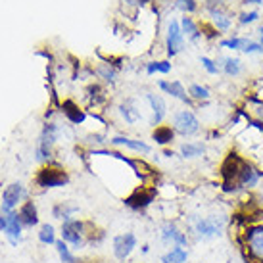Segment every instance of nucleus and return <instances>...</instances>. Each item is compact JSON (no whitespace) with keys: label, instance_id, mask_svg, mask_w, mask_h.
<instances>
[{"label":"nucleus","instance_id":"1","mask_svg":"<svg viewBox=\"0 0 263 263\" xmlns=\"http://www.w3.org/2000/svg\"><path fill=\"white\" fill-rule=\"evenodd\" d=\"M231 225L227 214H207V215H188L186 217V231L188 238L194 240H212L225 233Z\"/></svg>","mask_w":263,"mask_h":263},{"label":"nucleus","instance_id":"2","mask_svg":"<svg viewBox=\"0 0 263 263\" xmlns=\"http://www.w3.org/2000/svg\"><path fill=\"white\" fill-rule=\"evenodd\" d=\"M242 257L252 261L263 259V225H246L240 233L234 234Z\"/></svg>","mask_w":263,"mask_h":263},{"label":"nucleus","instance_id":"3","mask_svg":"<svg viewBox=\"0 0 263 263\" xmlns=\"http://www.w3.org/2000/svg\"><path fill=\"white\" fill-rule=\"evenodd\" d=\"M35 183L40 188H58V186L68 185L69 175L58 166H46L39 169V173L35 177Z\"/></svg>","mask_w":263,"mask_h":263},{"label":"nucleus","instance_id":"4","mask_svg":"<svg viewBox=\"0 0 263 263\" xmlns=\"http://www.w3.org/2000/svg\"><path fill=\"white\" fill-rule=\"evenodd\" d=\"M261 179H263L261 169L246 160V164H244L240 173H238L236 185H234L236 186V192H253L257 188V185L261 183Z\"/></svg>","mask_w":263,"mask_h":263},{"label":"nucleus","instance_id":"5","mask_svg":"<svg viewBox=\"0 0 263 263\" xmlns=\"http://www.w3.org/2000/svg\"><path fill=\"white\" fill-rule=\"evenodd\" d=\"M62 240L71 244L73 248H81L87 242V223L79 219L62 221Z\"/></svg>","mask_w":263,"mask_h":263},{"label":"nucleus","instance_id":"6","mask_svg":"<svg viewBox=\"0 0 263 263\" xmlns=\"http://www.w3.org/2000/svg\"><path fill=\"white\" fill-rule=\"evenodd\" d=\"M173 129L181 137H192L200 131V119L190 110H181L173 116Z\"/></svg>","mask_w":263,"mask_h":263},{"label":"nucleus","instance_id":"7","mask_svg":"<svg viewBox=\"0 0 263 263\" xmlns=\"http://www.w3.org/2000/svg\"><path fill=\"white\" fill-rule=\"evenodd\" d=\"M242 112L244 119L248 123H252L253 127L261 129L263 131V100L255 94H250V96L244 98L242 106L238 108Z\"/></svg>","mask_w":263,"mask_h":263},{"label":"nucleus","instance_id":"8","mask_svg":"<svg viewBox=\"0 0 263 263\" xmlns=\"http://www.w3.org/2000/svg\"><path fill=\"white\" fill-rule=\"evenodd\" d=\"M156 186H138L125 198V205L131 207V209H135V212H142L156 200Z\"/></svg>","mask_w":263,"mask_h":263},{"label":"nucleus","instance_id":"9","mask_svg":"<svg viewBox=\"0 0 263 263\" xmlns=\"http://www.w3.org/2000/svg\"><path fill=\"white\" fill-rule=\"evenodd\" d=\"M160 236H162V242L166 244V246H183V248H188V244H190L188 234L175 221H166V223L162 225Z\"/></svg>","mask_w":263,"mask_h":263},{"label":"nucleus","instance_id":"10","mask_svg":"<svg viewBox=\"0 0 263 263\" xmlns=\"http://www.w3.org/2000/svg\"><path fill=\"white\" fill-rule=\"evenodd\" d=\"M135 248H137V236L133 233L117 234L114 238V255L119 261H125L127 257L133 253Z\"/></svg>","mask_w":263,"mask_h":263},{"label":"nucleus","instance_id":"11","mask_svg":"<svg viewBox=\"0 0 263 263\" xmlns=\"http://www.w3.org/2000/svg\"><path fill=\"white\" fill-rule=\"evenodd\" d=\"M167 56L169 58H173L177 56L181 50H183V31H181V25H179V21H169V27H167Z\"/></svg>","mask_w":263,"mask_h":263},{"label":"nucleus","instance_id":"12","mask_svg":"<svg viewBox=\"0 0 263 263\" xmlns=\"http://www.w3.org/2000/svg\"><path fill=\"white\" fill-rule=\"evenodd\" d=\"M21 198H23V186L20 183L6 186V190L2 192V209L4 212H12L16 205L20 204Z\"/></svg>","mask_w":263,"mask_h":263},{"label":"nucleus","instance_id":"13","mask_svg":"<svg viewBox=\"0 0 263 263\" xmlns=\"http://www.w3.org/2000/svg\"><path fill=\"white\" fill-rule=\"evenodd\" d=\"M146 100L150 108H152V114H154L152 116V125H160L167 114V106L164 102V98L160 94H154V92H146Z\"/></svg>","mask_w":263,"mask_h":263},{"label":"nucleus","instance_id":"14","mask_svg":"<svg viewBox=\"0 0 263 263\" xmlns=\"http://www.w3.org/2000/svg\"><path fill=\"white\" fill-rule=\"evenodd\" d=\"M160 88H162L166 94H171L173 98H179L181 102L190 104V96L186 94V90L181 81H173V83H169V81H160Z\"/></svg>","mask_w":263,"mask_h":263},{"label":"nucleus","instance_id":"15","mask_svg":"<svg viewBox=\"0 0 263 263\" xmlns=\"http://www.w3.org/2000/svg\"><path fill=\"white\" fill-rule=\"evenodd\" d=\"M110 142H112L114 146L131 148V150H135L138 154H150V152H152V148L148 146L146 142H142V140H133V138H127V137H114Z\"/></svg>","mask_w":263,"mask_h":263},{"label":"nucleus","instance_id":"16","mask_svg":"<svg viewBox=\"0 0 263 263\" xmlns=\"http://www.w3.org/2000/svg\"><path fill=\"white\" fill-rule=\"evenodd\" d=\"M152 138L156 140V144H160V146H167V144H171L173 138H175V129L169 125H157L156 129L152 131Z\"/></svg>","mask_w":263,"mask_h":263},{"label":"nucleus","instance_id":"17","mask_svg":"<svg viewBox=\"0 0 263 263\" xmlns=\"http://www.w3.org/2000/svg\"><path fill=\"white\" fill-rule=\"evenodd\" d=\"M18 215H20V219H21V225H25V227H35V225L39 223L37 205L33 204V202H25V204L21 205V209Z\"/></svg>","mask_w":263,"mask_h":263},{"label":"nucleus","instance_id":"18","mask_svg":"<svg viewBox=\"0 0 263 263\" xmlns=\"http://www.w3.org/2000/svg\"><path fill=\"white\" fill-rule=\"evenodd\" d=\"M62 110H64L66 117H68L71 123H75V125L83 123V121L87 119V114H85V112H83L75 102H71V100H66V102L62 104Z\"/></svg>","mask_w":263,"mask_h":263},{"label":"nucleus","instance_id":"19","mask_svg":"<svg viewBox=\"0 0 263 263\" xmlns=\"http://www.w3.org/2000/svg\"><path fill=\"white\" fill-rule=\"evenodd\" d=\"M188 261V250L183 246H171L164 255L162 263H186Z\"/></svg>","mask_w":263,"mask_h":263},{"label":"nucleus","instance_id":"20","mask_svg":"<svg viewBox=\"0 0 263 263\" xmlns=\"http://www.w3.org/2000/svg\"><path fill=\"white\" fill-rule=\"evenodd\" d=\"M6 234L12 238V242L16 244L18 240H20V234H21V219L18 214H12V212H8V215H6Z\"/></svg>","mask_w":263,"mask_h":263},{"label":"nucleus","instance_id":"21","mask_svg":"<svg viewBox=\"0 0 263 263\" xmlns=\"http://www.w3.org/2000/svg\"><path fill=\"white\" fill-rule=\"evenodd\" d=\"M181 156L186 157V160H194V157H200L205 154V146L202 142H183L181 148H179Z\"/></svg>","mask_w":263,"mask_h":263},{"label":"nucleus","instance_id":"22","mask_svg":"<svg viewBox=\"0 0 263 263\" xmlns=\"http://www.w3.org/2000/svg\"><path fill=\"white\" fill-rule=\"evenodd\" d=\"M119 114L123 116V119H125L129 125H135L138 119H140V112L137 110L133 100H125V102L119 106Z\"/></svg>","mask_w":263,"mask_h":263},{"label":"nucleus","instance_id":"23","mask_svg":"<svg viewBox=\"0 0 263 263\" xmlns=\"http://www.w3.org/2000/svg\"><path fill=\"white\" fill-rule=\"evenodd\" d=\"M221 62V69L227 77H238L242 73V62L238 58H223Z\"/></svg>","mask_w":263,"mask_h":263},{"label":"nucleus","instance_id":"24","mask_svg":"<svg viewBox=\"0 0 263 263\" xmlns=\"http://www.w3.org/2000/svg\"><path fill=\"white\" fill-rule=\"evenodd\" d=\"M79 207L77 205H71L68 202H62V204H56L54 205V209H52V215L56 217V219H62V221H68V219H73L71 215L77 214Z\"/></svg>","mask_w":263,"mask_h":263},{"label":"nucleus","instance_id":"25","mask_svg":"<svg viewBox=\"0 0 263 263\" xmlns=\"http://www.w3.org/2000/svg\"><path fill=\"white\" fill-rule=\"evenodd\" d=\"M209 14H212V20H214V27L217 31H229L231 27V18L223 14L221 10H215V8H209Z\"/></svg>","mask_w":263,"mask_h":263},{"label":"nucleus","instance_id":"26","mask_svg":"<svg viewBox=\"0 0 263 263\" xmlns=\"http://www.w3.org/2000/svg\"><path fill=\"white\" fill-rule=\"evenodd\" d=\"M181 31H183V35H186L190 40H198L202 37V33L198 29V25L192 21V18H183V21H181Z\"/></svg>","mask_w":263,"mask_h":263},{"label":"nucleus","instance_id":"27","mask_svg":"<svg viewBox=\"0 0 263 263\" xmlns=\"http://www.w3.org/2000/svg\"><path fill=\"white\" fill-rule=\"evenodd\" d=\"M188 96H190V100H196V102H207L212 98V92H209V88L202 87V85H190Z\"/></svg>","mask_w":263,"mask_h":263},{"label":"nucleus","instance_id":"28","mask_svg":"<svg viewBox=\"0 0 263 263\" xmlns=\"http://www.w3.org/2000/svg\"><path fill=\"white\" fill-rule=\"evenodd\" d=\"M54 246H56V250H58L62 263H79L77 259H75V255L69 252L68 242H64V240L60 238V240H56V242H54Z\"/></svg>","mask_w":263,"mask_h":263},{"label":"nucleus","instance_id":"29","mask_svg":"<svg viewBox=\"0 0 263 263\" xmlns=\"http://www.w3.org/2000/svg\"><path fill=\"white\" fill-rule=\"evenodd\" d=\"M39 240L42 244H54L56 242V233H54V227H52L50 223H44L42 227H40Z\"/></svg>","mask_w":263,"mask_h":263},{"label":"nucleus","instance_id":"30","mask_svg":"<svg viewBox=\"0 0 263 263\" xmlns=\"http://www.w3.org/2000/svg\"><path fill=\"white\" fill-rule=\"evenodd\" d=\"M250 39H242V37H233V39H225L221 40V46L223 48H231V50H242L246 44H248Z\"/></svg>","mask_w":263,"mask_h":263},{"label":"nucleus","instance_id":"31","mask_svg":"<svg viewBox=\"0 0 263 263\" xmlns=\"http://www.w3.org/2000/svg\"><path fill=\"white\" fill-rule=\"evenodd\" d=\"M146 71L148 75H152V73H169L171 71V64L169 62H150L146 66Z\"/></svg>","mask_w":263,"mask_h":263},{"label":"nucleus","instance_id":"32","mask_svg":"<svg viewBox=\"0 0 263 263\" xmlns=\"http://www.w3.org/2000/svg\"><path fill=\"white\" fill-rule=\"evenodd\" d=\"M200 62H202V68L209 73V75H219V66H217V62H214L212 58H207V56H202L200 58Z\"/></svg>","mask_w":263,"mask_h":263},{"label":"nucleus","instance_id":"33","mask_svg":"<svg viewBox=\"0 0 263 263\" xmlns=\"http://www.w3.org/2000/svg\"><path fill=\"white\" fill-rule=\"evenodd\" d=\"M244 54H261L263 52V46L259 42H253V40H248V44L242 48Z\"/></svg>","mask_w":263,"mask_h":263},{"label":"nucleus","instance_id":"34","mask_svg":"<svg viewBox=\"0 0 263 263\" xmlns=\"http://www.w3.org/2000/svg\"><path fill=\"white\" fill-rule=\"evenodd\" d=\"M259 20V14L253 10V12H244V14H240V23L242 25H248V23H253V21Z\"/></svg>","mask_w":263,"mask_h":263},{"label":"nucleus","instance_id":"35","mask_svg":"<svg viewBox=\"0 0 263 263\" xmlns=\"http://www.w3.org/2000/svg\"><path fill=\"white\" fill-rule=\"evenodd\" d=\"M98 73H100V75H102L104 79H108V81H114V79H116V71L110 68V64H104V66H100Z\"/></svg>","mask_w":263,"mask_h":263},{"label":"nucleus","instance_id":"36","mask_svg":"<svg viewBox=\"0 0 263 263\" xmlns=\"http://www.w3.org/2000/svg\"><path fill=\"white\" fill-rule=\"evenodd\" d=\"M177 6H179L181 10L188 12V14L196 10V2H194V0H177Z\"/></svg>","mask_w":263,"mask_h":263},{"label":"nucleus","instance_id":"37","mask_svg":"<svg viewBox=\"0 0 263 263\" xmlns=\"http://www.w3.org/2000/svg\"><path fill=\"white\" fill-rule=\"evenodd\" d=\"M253 200H255V204L259 205V207H263V179L261 183L257 185V188L253 190Z\"/></svg>","mask_w":263,"mask_h":263},{"label":"nucleus","instance_id":"38","mask_svg":"<svg viewBox=\"0 0 263 263\" xmlns=\"http://www.w3.org/2000/svg\"><path fill=\"white\" fill-rule=\"evenodd\" d=\"M4 229H6V217L0 215V231H4Z\"/></svg>","mask_w":263,"mask_h":263},{"label":"nucleus","instance_id":"39","mask_svg":"<svg viewBox=\"0 0 263 263\" xmlns=\"http://www.w3.org/2000/svg\"><path fill=\"white\" fill-rule=\"evenodd\" d=\"M246 4H261V0H244Z\"/></svg>","mask_w":263,"mask_h":263},{"label":"nucleus","instance_id":"40","mask_svg":"<svg viewBox=\"0 0 263 263\" xmlns=\"http://www.w3.org/2000/svg\"><path fill=\"white\" fill-rule=\"evenodd\" d=\"M150 252V246H142V253H148Z\"/></svg>","mask_w":263,"mask_h":263},{"label":"nucleus","instance_id":"41","mask_svg":"<svg viewBox=\"0 0 263 263\" xmlns=\"http://www.w3.org/2000/svg\"><path fill=\"white\" fill-rule=\"evenodd\" d=\"M259 33H261V40H259V44L263 46V27H261V31H259Z\"/></svg>","mask_w":263,"mask_h":263},{"label":"nucleus","instance_id":"42","mask_svg":"<svg viewBox=\"0 0 263 263\" xmlns=\"http://www.w3.org/2000/svg\"><path fill=\"white\" fill-rule=\"evenodd\" d=\"M252 263H263V259H257V261H252Z\"/></svg>","mask_w":263,"mask_h":263}]
</instances>
